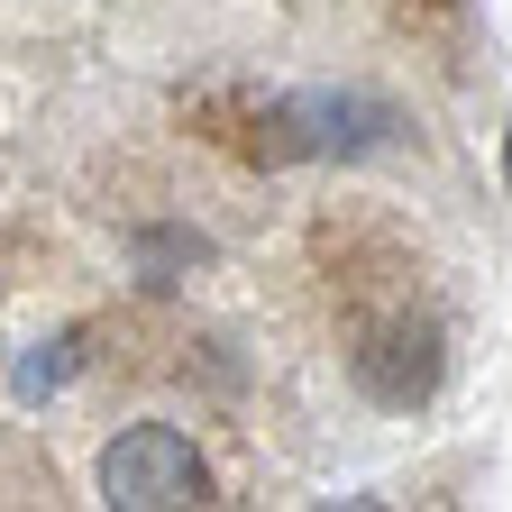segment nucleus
Returning a JSON list of instances; mask_svg holds the SVG:
<instances>
[{
	"instance_id": "1",
	"label": "nucleus",
	"mask_w": 512,
	"mask_h": 512,
	"mask_svg": "<svg viewBox=\"0 0 512 512\" xmlns=\"http://www.w3.org/2000/svg\"><path fill=\"white\" fill-rule=\"evenodd\" d=\"M101 503H119V512H174V503H211V467H202V448H192L183 430L147 421V430L110 439V458H101Z\"/></svg>"
},
{
	"instance_id": "2",
	"label": "nucleus",
	"mask_w": 512,
	"mask_h": 512,
	"mask_svg": "<svg viewBox=\"0 0 512 512\" xmlns=\"http://www.w3.org/2000/svg\"><path fill=\"white\" fill-rule=\"evenodd\" d=\"M266 128H284L275 156H375L394 138V110L366 92H293L266 110Z\"/></svg>"
},
{
	"instance_id": "3",
	"label": "nucleus",
	"mask_w": 512,
	"mask_h": 512,
	"mask_svg": "<svg viewBox=\"0 0 512 512\" xmlns=\"http://www.w3.org/2000/svg\"><path fill=\"white\" fill-rule=\"evenodd\" d=\"M348 366H357V384L375 403H421L439 384V330L430 320H384V330H366L348 348Z\"/></svg>"
},
{
	"instance_id": "4",
	"label": "nucleus",
	"mask_w": 512,
	"mask_h": 512,
	"mask_svg": "<svg viewBox=\"0 0 512 512\" xmlns=\"http://www.w3.org/2000/svg\"><path fill=\"white\" fill-rule=\"evenodd\" d=\"M467 19H476L467 0H394V28H403L412 46H439V55L467 46Z\"/></svg>"
},
{
	"instance_id": "5",
	"label": "nucleus",
	"mask_w": 512,
	"mask_h": 512,
	"mask_svg": "<svg viewBox=\"0 0 512 512\" xmlns=\"http://www.w3.org/2000/svg\"><path fill=\"white\" fill-rule=\"evenodd\" d=\"M55 375H64V357H55V348H46V357H28V366H19V394H46Z\"/></svg>"
},
{
	"instance_id": "6",
	"label": "nucleus",
	"mask_w": 512,
	"mask_h": 512,
	"mask_svg": "<svg viewBox=\"0 0 512 512\" xmlns=\"http://www.w3.org/2000/svg\"><path fill=\"white\" fill-rule=\"evenodd\" d=\"M503 183H512V128H503Z\"/></svg>"
}]
</instances>
